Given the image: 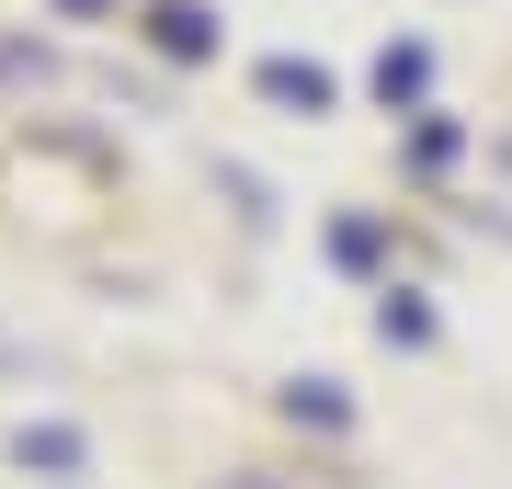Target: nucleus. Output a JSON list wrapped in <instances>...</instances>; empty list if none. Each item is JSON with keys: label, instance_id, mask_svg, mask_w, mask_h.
Wrapping results in <instances>:
<instances>
[{"label": "nucleus", "instance_id": "obj_1", "mask_svg": "<svg viewBox=\"0 0 512 489\" xmlns=\"http://www.w3.org/2000/svg\"><path fill=\"white\" fill-rule=\"evenodd\" d=\"M148 46L160 57H217V12L205 0H148Z\"/></svg>", "mask_w": 512, "mask_h": 489}, {"label": "nucleus", "instance_id": "obj_5", "mask_svg": "<svg viewBox=\"0 0 512 489\" xmlns=\"http://www.w3.org/2000/svg\"><path fill=\"white\" fill-rule=\"evenodd\" d=\"M285 410H296V421H319V433H342V421H353L330 376H296V387H285Z\"/></svg>", "mask_w": 512, "mask_h": 489}, {"label": "nucleus", "instance_id": "obj_6", "mask_svg": "<svg viewBox=\"0 0 512 489\" xmlns=\"http://www.w3.org/2000/svg\"><path fill=\"white\" fill-rule=\"evenodd\" d=\"M376 330H387V342H433V308H421L410 285H387V308H376Z\"/></svg>", "mask_w": 512, "mask_h": 489}, {"label": "nucleus", "instance_id": "obj_3", "mask_svg": "<svg viewBox=\"0 0 512 489\" xmlns=\"http://www.w3.org/2000/svg\"><path fill=\"white\" fill-rule=\"evenodd\" d=\"M262 91L285 114H330V69H308V57H262Z\"/></svg>", "mask_w": 512, "mask_h": 489}, {"label": "nucleus", "instance_id": "obj_2", "mask_svg": "<svg viewBox=\"0 0 512 489\" xmlns=\"http://www.w3.org/2000/svg\"><path fill=\"white\" fill-rule=\"evenodd\" d=\"M12 455H23V467H46V478H80V467H92V444H80L69 421H23Z\"/></svg>", "mask_w": 512, "mask_h": 489}, {"label": "nucleus", "instance_id": "obj_7", "mask_svg": "<svg viewBox=\"0 0 512 489\" xmlns=\"http://www.w3.org/2000/svg\"><path fill=\"white\" fill-rule=\"evenodd\" d=\"M57 12H103V0H57Z\"/></svg>", "mask_w": 512, "mask_h": 489}, {"label": "nucleus", "instance_id": "obj_4", "mask_svg": "<svg viewBox=\"0 0 512 489\" xmlns=\"http://www.w3.org/2000/svg\"><path fill=\"white\" fill-rule=\"evenodd\" d=\"M421 80H433V46H387L376 57V91H387V103H421Z\"/></svg>", "mask_w": 512, "mask_h": 489}]
</instances>
